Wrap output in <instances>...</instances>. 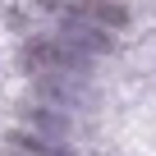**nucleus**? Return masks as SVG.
<instances>
[{
	"mask_svg": "<svg viewBox=\"0 0 156 156\" xmlns=\"http://www.w3.org/2000/svg\"><path fill=\"white\" fill-rule=\"evenodd\" d=\"M23 64H28L32 78H73V73L87 69V55L69 51V46L55 41V37H32V41L23 46Z\"/></svg>",
	"mask_w": 156,
	"mask_h": 156,
	"instance_id": "1",
	"label": "nucleus"
},
{
	"mask_svg": "<svg viewBox=\"0 0 156 156\" xmlns=\"http://www.w3.org/2000/svg\"><path fill=\"white\" fill-rule=\"evenodd\" d=\"M41 9H55L60 19H78V23H92V28H119L129 19L124 0H41Z\"/></svg>",
	"mask_w": 156,
	"mask_h": 156,
	"instance_id": "2",
	"label": "nucleus"
},
{
	"mask_svg": "<svg viewBox=\"0 0 156 156\" xmlns=\"http://www.w3.org/2000/svg\"><path fill=\"white\" fill-rule=\"evenodd\" d=\"M55 41H64V46H69V51H78V55H101V51H110V32H106V28L78 23V19H60Z\"/></svg>",
	"mask_w": 156,
	"mask_h": 156,
	"instance_id": "3",
	"label": "nucleus"
},
{
	"mask_svg": "<svg viewBox=\"0 0 156 156\" xmlns=\"http://www.w3.org/2000/svg\"><path fill=\"white\" fill-rule=\"evenodd\" d=\"M0 156H60V151H51V142H41V138L5 133V138H0Z\"/></svg>",
	"mask_w": 156,
	"mask_h": 156,
	"instance_id": "4",
	"label": "nucleus"
}]
</instances>
